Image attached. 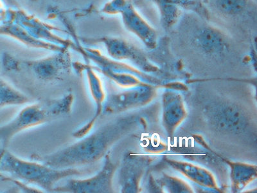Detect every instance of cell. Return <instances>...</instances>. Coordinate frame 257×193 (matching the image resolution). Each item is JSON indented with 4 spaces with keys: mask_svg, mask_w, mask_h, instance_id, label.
Wrapping results in <instances>:
<instances>
[{
    "mask_svg": "<svg viewBox=\"0 0 257 193\" xmlns=\"http://www.w3.org/2000/svg\"><path fill=\"white\" fill-rule=\"evenodd\" d=\"M128 118L111 122L84 139L50 155L34 154L32 159L57 169L93 164L105 155L112 144L127 132Z\"/></svg>",
    "mask_w": 257,
    "mask_h": 193,
    "instance_id": "1",
    "label": "cell"
},
{
    "mask_svg": "<svg viewBox=\"0 0 257 193\" xmlns=\"http://www.w3.org/2000/svg\"><path fill=\"white\" fill-rule=\"evenodd\" d=\"M10 174L14 178L38 185L48 192H52L54 186L66 177L91 173L89 169L52 168L43 163L27 161L16 157L7 149L0 150V173Z\"/></svg>",
    "mask_w": 257,
    "mask_h": 193,
    "instance_id": "2",
    "label": "cell"
},
{
    "mask_svg": "<svg viewBox=\"0 0 257 193\" xmlns=\"http://www.w3.org/2000/svg\"><path fill=\"white\" fill-rule=\"evenodd\" d=\"M73 101V96L68 95L59 100L36 103L22 110L12 121L0 126L2 149H6L13 137L23 130L68 116Z\"/></svg>",
    "mask_w": 257,
    "mask_h": 193,
    "instance_id": "3",
    "label": "cell"
},
{
    "mask_svg": "<svg viewBox=\"0 0 257 193\" xmlns=\"http://www.w3.org/2000/svg\"><path fill=\"white\" fill-rule=\"evenodd\" d=\"M115 169L116 165L112 164L109 155H107L104 167L96 175L84 180L71 179L66 185L54 188L52 191L73 193L111 192L112 179Z\"/></svg>",
    "mask_w": 257,
    "mask_h": 193,
    "instance_id": "4",
    "label": "cell"
},
{
    "mask_svg": "<svg viewBox=\"0 0 257 193\" xmlns=\"http://www.w3.org/2000/svg\"><path fill=\"white\" fill-rule=\"evenodd\" d=\"M208 116L211 124L222 131L242 130L245 125L242 113L231 106H219L209 111Z\"/></svg>",
    "mask_w": 257,
    "mask_h": 193,
    "instance_id": "5",
    "label": "cell"
},
{
    "mask_svg": "<svg viewBox=\"0 0 257 193\" xmlns=\"http://www.w3.org/2000/svg\"><path fill=\"white\" fill-rule=\"evenodd\" d=\"M194 41L197 47L208 54H218L226 47L224 36L210 27L197 30L194 36Z\"/></svg>",
    "mask_w": 257,
    "mask_h": 193,
    "instance_id": "6",
    "label": "cell"
},
{
    "mask_svg": "<svg viewBox=\"0 0 257 193\" xmlns=\"http://www.w3.org/2000/svg\"><path fill=\"white\" fill-rule=\"evenodd\" d=\"M31 102L25 94L0 77V109L8 106L22 105Z\"/></svg>",
    "mask_w": 257,
    "mask_h": 193,
    "instance_id": "7",
    "label": "cell"
},
{
    "mask_svg": "<svg viewBox=\"0 0 257 193\" xmlns=\"http://www.w3.org/2000/svg\"><path fill=\"white\" fill-rule=\"evenodd\" d=\"M215 8L226 16H240L247 11V0H214Z\"/></svg>",
    "mask_w": 257,
    "mask_h": 193,
    "instance_id": "8",
    "label": "cell"
},
{
    "mask_svg": "<svg viewBox=\"0 0 257 193\" xmlns=\"http://www.w3.org/2000/svg\"><path fill=\"white\" fill-rule=\"evenodd\" d=\"M5 13H6V11H5L3 4H2L1 0H0V17H2V16H4Z\"/></svg>",
    "mask_w": 257,
    "mask_h": 193,
    "instance_id": "9",
    "label": "cell"
},
{
    "mask_svg": "<svg viewBox=\"0 0 257 193\" xmlns=\"http://www.w3.org/2000/svg\"><path fill=\"white\" fill-rule=\"evenodd\" d=\"M5 1L9 4H12L14 2V0H5Z\"/></svg>",
    "mask_w": 257,
    "mask_h": 193,
    "instance_id": "10",
    "label": "cell"
}]
</instances>
